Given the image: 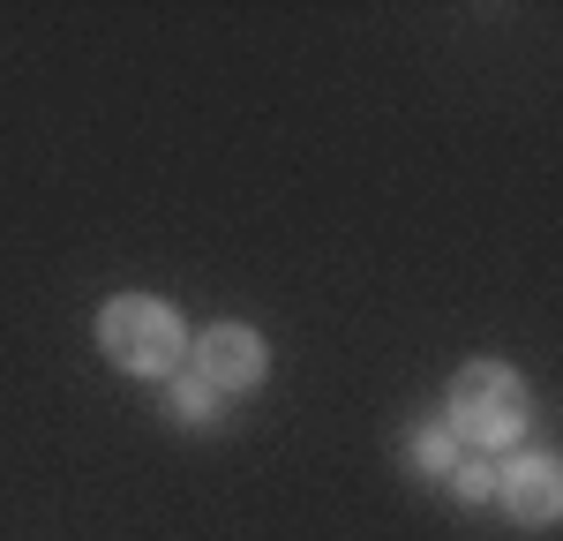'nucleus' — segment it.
<instances>
[{
    "label": "nucleus",
    "instance_id": "nucleus-6",
    "mask_svg": "<svg viewBox=\"0 0 563 541\" xmlns=\"http://www.w3.org/2000/svg\"><path fill=\"white\" fill-rule=\"evenodd\" d=\"M496 482H504V459H459V466H451L459 504H488V496H496Z\"/></svg>",
    "mask_w": 563,
    "mask_h": 541
},
{
    "label": "nucleus",
    "instance_id": "nucleus-4",
    "mask_svg": "<svg viewBox=\"0 0 563 541\" xmlns=\"http://www.w3.org/2000/svg\"><path fill=\"white\" fill-rule=\"evenodd\" d=\"M496 496H504V511H511L519 527H556V511H563L556 459H541V451L511 459V466H504V482H496Z\"/></svg>",
    "mask_w": 563,
    "mask_h": 541
},
{
    "label": "nucleus",
    "instance_id": "nucleus-3",
    "mask_svg": "<svg viewBox=\"0 0 563 541\" xmlns=\"http://www.w3.org/2000/svg\"><path fill=\"white\" fill-rule=\"evenodd\" d=\"M263 368H271V346L256 323H211L196 346V376L211 391H249V384H263Z\"/></svg>",
    "mask_w": 563,
    "mask_h": 541
},
{
    "label": "nucleus",
    "instance_id": "nucleus-7",
    "mask_svg": "<svg viewBox=\"0 0 563 541\" xmlns=\"http://www.w3.org/2000/svg\"><path fill=\"white\" fill-rule=\"evenodd\" d=\"M211 384H203V376H174V391H166V413H174V421H211Z\"/></svg>",
    "mask_w": 563,
    "mask_h": 541
},
{
    "label": "nucleus",
    "instance_id": "nucleus-1",
    "mask_svg": "<svg viewBox=\"0 0 563 541\" xmlns=\"http://www.w3.org/2000/svg\"><path fill=\"white\" fill-rule=\"evenodd\" d=\"M443 406H451V437H466V444L488 451V459H504V451L526 437V421H533L526 376L504 368V361H466V368L451 376Z\"/></svg>",
    "mask_w": 563,
    "mask_h": 541
},
{
    "label": "nucleus",
    "instance_id": "nucleus-5",
    "mask_svg": "<svg viewBox=\"0 0 563 541\" xmlns=\"http://www.w3.org/2000/svg\"><path fill=\"white\" fill-rule=\"evenodd\" d=\"M451 466H459V437L451 429H413V474L451 482Z\"/></svg>",
    "mask_w": 563,
    "mask_h": 541
},
{
    "label": "nucleus",
    "instance_id": "nucleus-2",
    "mask_svg": "<svg viewBox=\"0 0 563 541\" xmlns=\"http://www.w3.org/2000/svg\"><path fill=\"white\" fill-rule=\"evenodd\" d=\"M98 346H106L113 368H129V376H174L180 354H188V323L158 294H113L98 309Z\"/></svg>",
    "mask_w": 563,
    "mask_h": 541
}]
</instances>
